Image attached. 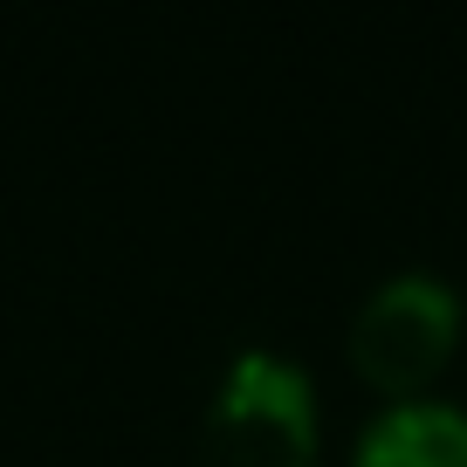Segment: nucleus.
<instances>
[{
	"label": "nucleus",
	"mask_w": 467,
	"mask_h": 467,
	"mask_svg": "<svg viewBox=\"0 0 467 467\" xmlns=\"http://www.w3.org/2000/svg\"><path fill=\"white\" fill-rule=\"evenodd\" d=\"M323 406L317 385L282 350H241L213 385L200 447L186 467H317Z\"/></svg>",
	"instance_id": "f257e3e1"
},
{
	"label": "nucleus",
	"mask_w": 467,
	"mask_h": 467,
	"mask_svg": "<svg viewBox=\"0 0 467 467\" xmlns=\"http://www.w3.org/2000/svg\"><path fill=\"white\" fill-rule=\"evenodd\" d=\"M467 303L440 268H399L350 317V371L385 399H426L447 358L461 350Z\"/></svg>",
	"instance_id": "f03ea898"
},
{
	"label": "nucleus",
	"mask_w": 467,
	"mask_h": 467,
	"mask_svg": "<svg viewBox=\"0 0 467 467\" xmlns=\"http://www.w3.org/2000/svg\"><path fill=\"white\" fill-rule=\"evenodd\" d=\"M350 467H467V406L440 392L379 406L350 447Z\"/></svg>",
	"instance_id": "7ed1b4c3"
}]
</instances>
